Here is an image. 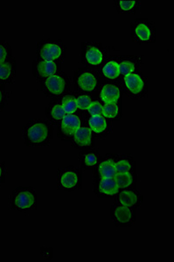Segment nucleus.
<instances>
[{"mask_svg": "<svg viewBox=\"0 0 174 262\" xmlns=\"http://www.w3.org/2000/svg\"><path fill=\"white\" fill-rule=\"evenodd\" d=\"M81 182V174L74 167L64 168L58 173V185L59 187L71 191L76 189Z\"/></svg>", "mask_w": 174, "mask_h": 262, "instance_id": "obj_9", "label": "nucleus"}, {"mask_svg": "<svg viewBox=\"0 0 174 262\" xmlns=\"http://www.w3.org/2000/svg\"><path fill=\"white\" fill-rule=\"evenodd\" d=\"M117 9L121 13H132L140 8L141 3L138 1H117Z\"/></svg>", "mask_w": 174, "mask_h": 262, "instance_id": "obj_25", "label": "nucleus"}, {"mask_svg": "<svg viewBox=\"0 0 174 262\" xmlns=\"http://www.w3.org/2000/svg\"><path fill=\"white\" fill-rule=\"evenodd\" d=\"M99 89V97L103 103H116L119 101L121 90L117 84L107 82L102 84Z\"/></svg>", "mask_w": 174, "mask_h": 262, "instance_id": "obj_13", "label": "nucleus"}, {"mask_svg": "<svg viewBox=\"0 0 174 262\" xmlns=\"http://www.w3.org/2000/svg\"><path fill=\"white\" fill-rule=\"evenodd\" d=\"M70 80L66 73L58 71L41 81V91L46 96L59 97L68 92Z\"/></svg>", "mask_w": 174, "mask_h": 262, "instance_id": "obj_4", "label": "nucleus"}, {"mask_svg": "<svg viewBox=\"0 0 174 262\" xmlns=\"http://www.w3.org/2000/svg\"><path fill=\"white\" fill-rule=\"evenodd\" d=\"M111 217L117 227H130L135 221V211L127 206L116 204L111 210Z\"/></svg>", "mask_w": 174, "mask_h": 262, "instance_id": "obj_10", "label": "nucleus"}, {"mask_svg": "<svg viewBox=\"0 0 174 262\" xmlns=\"http://www.w3.org/2000/svg\"><path fill=\"white\" fill-rule=\"evenodd\" d=\"M81 116L77 114H67L60 123V131L66 137H70L81 127Z\"/></svg>", "mask_w": 174, "mask_h": 262, "instance_id": "obj_16", "label": "nucleus"}, {"mask_svg": "<svg viewBox=\"0 0 174 262\" xmlns=\"http://www.w3.org/2000/svg\"><path fill=\"white\" fill-rule=\"evenodd\" d=\"M53 137V126L46 120H30L23 128L22 139L27 146H48Z\"/></svg>", "mask_w": 174, "mask_h": 262, "instance_id": "obj_1", "label": "nucleus"}, {"mask_svg": "<svg viewBox=\"0 0 174 262\" xmlns=\"http://www.w3.org/2000/svg\"><path fill=\"white\" fill-rule=\"evenodd\" d=\"M82 164L86 169H91L99 162V154L96 150H87L81 155Z\"/></svg>", "mask_w": 174, "mask_h": 262, "instance_id": "obj_24", "label": "nucleus"}, {"mask_svg": "<svg viewBox=\"0 0 174 262\" xmlns=\"http://www.w3.org/2000/svg\"><path fill=\"white\" fill-rule=\"evenodd\" d=\"M102 81V75L96 69H79L74 74V86L79 92H94L101 86Z\"/></svg>", "mask_w": 174, "mask_h": 262, "instance_id": "obj_2", "label": "nucleus"}, {"mask_svg": "<svg viewBox=\"0 0 174 262\" xmlns=\"http://www.w3.org/2000/svg\"><path fill=\"white\" fill-rule=\"evenodd\" d=\"M46 115L48 116L50 122L60 124L61 120L63 119L64 116H66L67 114L64 111L60 100L54 99L47 108Z\"/></svg>", "mask_w": 174, "mask_h": 262, "instance_id": "obj_18", "label": "nucleus"}, {"mask_svg": "<svg viewBox=\"0 0 174 262\" xmlns=\"http://www.w3.org/2000/svg\"><path fill=\"white\" fill-rule=\"evenodd\" d=\"M65 53V45L60 40L47 39L39 42L37 47V57L40 60L62 62Z\"/></svg>", "mask_w": 174, "mask_h": 262, "instance_id": "obj_6", "label": "nucleus"}, {"mask_svg": "<svg viewBox=\"0 0 174 262\" xmlns=\"http://www.w3.org/2000/svg\"><path fill=\"white\" fill-rule=\"evenodd\" d=\"M98 173L100 178H114L117 174V170L115 166V159L108 158L98 165Z\"/></svg>", "mask_w": 174, "mask_h": 262, "instance_id": "obj_22", "label": "nucleus"}, {"mask_svg": "<svg viewBox=\"0 0 174 262\" xmlns=\"http://www.w3.org/2000/svg\"><path fill=\"white\" fill-rule=\"evenodd\" d=\"M37 202L36 191L31 187H17L10 198L12 208L20 212H28L36 209Z\"/></svg>", "mask_w": 174, "mask_h": 262, "instance_id": "obj_3", "label": "nucleus"}, {"mask_svg": "<svg viewBox=\"0 0 174 262\" xmlns=\"http://www.w3.org/2000/svg\"><path fill=\"white\" fill-rule=\"evenodd\" d=\"M97 188L99 193L106 196H114L119 191L114 178H100Z\"/></svg>", "mask_w": 174, "mask_h": 262, "instance_id": "obj_19", "label": "nucleus"}, {"mask_svg": "<svg viewBox=\"0 0 174 262\" xmlns=\"http://www.w3.org/2000/svg\"><path fill=\"white\" fill-rule=\"evenodd\" d=\"M59 69L60 65L58 62L37 59L33 62V75L37 80L43 81L46 78L49 77L50 75H54L56 72L59 71Z\"/></svg>", "mask_w": 174, "mask_h": 262, "instance_id": "obj_11", "label": "nucleus"}, {"mask_svg": "<svg viewBox=\"0 0 174 262\" xmlns=\"http://www.w3.org/2000/svg\"><path fill=\"white\" fill-rule=\"evenodd\" d=\"M115 166H116L117 173L130 172L133 170L134 164L132 159H129L126 157H122V158H117V160H115Z\"/></svg>", "mask_w": 174, "mask_h": 262, "instance_id": "obj_28", "label": "nucleus"}, {"mask_svg": "<svg viewBox=\"0 0 174 262\" xmlns=\"http://www.w3.org/2000/svg\"><path fill=\"white\" fill-rule=\"evenodd\" d=\"M89 128L96 134H104L108 130L110 122L102 116H91L88 120Z\"/></svg>", "mask_w": 174, "mask_h": 262, "instance_id": "obj_21", "label": "nucleus"}, {"mask_svg": "<svg viewBox=\"0 0 174 262\" xmlns=\"http://www.w3.org/2000/svg\"><path fill=\"white\" fill-rule=\"evenodd\" d=\"M17 75V61L13 57L5 62L0 63V83L13 84Z\"/></svg>", "mask_w": 174, "mask_h": 262, "instance_id": "obj_15", "label": "nucleus"}, {"mask_svg": "<svg viewBox=\"0 0 174 262\" xmlns=\"http://www.w3.org/2000/svg\"><path fill=\"white\" fill-rule=\"evenodd\" d=\"M6 175H7V168L6 164L2 159H0V186L5 183Z\"/></svg>", "mask_w": 174, "mask_h": 262, "instance_id": "obj_33", "label": "nucleus"}, {"mask_svg": "<svg viewBox=\"0 0 174 262\" xmlns=\"http://www.w3.org/2000/svg\"><path fill=\"white\" fill-rule=\"evenodd\" d=\"M106 48L101 43H84L82 48V62L90 69H96L105 61Z\"/></svg>", "mask_w": 174, "mask_h": 262, "instance_id": "obj_7", "label": "nucleus"}, {"mask_svg": "<svg viewBox=\"0 0 174 262\" xmlns=\"http://www.w3.org/2000/svg\"><path fill=\"white\" fill-rule=\"evenodd\" d=\"M61 105L66 114H74L77 111L76 97L75 95H65L60 100Z\"/></svg>", "mask_w": 174, "mask_h": 262, "instance_id": "obj_27", "label": "nucleus"}, {"mask_svg": "<svg viewBox=\"0 0 174 262\" xmlns=\"http://www.w3.org/2000/svg\"><path fill=\"white\" fill-rule=\"evenodd\" d=\"M8 92L6 90V86L2 83H0V111H2L6 105L8 104Z\"/></svg>", "mask_w": 174, "mask_h": 262, "instance_id": "obj_32", "label": "nucleus"}, {"mask_svg": "<svg viewBox=\"0 0 174 262\" xmlns=\"http://www.w3.org/2000/svg\"><path fill=\"white\" fill-rule=\"evenodd\" d=\"M120 114V106L116 103H108L102 106V116L108 119L117 120L119 117Z\"/></svg>", "mask_w": 174, "mask_h": 262, "instance_id": "obj_26", "label": "nucleus"}, {"mask_svg": "<svg viewBox=\"0 0 174 262\" xmlns=\"http://www.w3.org/2000/svg\"><path fill=\"white\" fill-rule=\"evenodd\" d=\"M102 77L108 80H116L121 75L120 68L114 58H111L103 63L101 68Z\"/></svg>", "mask_w": 174, "mask_h": 262, "instance_id": "obj_20", "label": "nucleus"}, {"mask_svg": "<svg viewBox=\"0 0 174 262\" xmlns=\"http://www.w3.org/2000/svg\"><path fill=\"white\" fill-rule=\"evenodd\" d=\"M142 201L143 198L138 191L127 188L126 190L120 191L117 195L116 203L133 209L140 206Z\"/></svg>", "mask_w": 174, "mask_h": 262, "instance_id": "obj_12", "label": "nucleus"}, {"mask_svg": "<svg viewBox=\"0 0 174 262\" xmlns=\"http://www.w3.org/2000/svg\"><path fill=\"white\" fill-rule=\"evenodd\" d=\"M115 180L117 182V185L119 189H127L130 187L134 182L135 179L132 172H119L117 173L114 177Z\"/></svg>", "mask_w": 174, "mask_h": 262, "instance_id": "obj_23", "label": "nucleus"}, {"mask_svg": "<svg viewBox=\"0 0 174 262\" xmlns=\"http://www.w3.org/2000/svg\"><path fill=\"white\" fill-rule=\"evenodd\" d=\"M76 97V105H77V110L80 111H87L88 107L91 103V96L88 95L86 93H81L78 94V96H75Z\"/></svg>", "mask_w": 174, "mask_h": 262, "instance_id": "obj_30", "label": "nucleus"}, {"mask_svg": "<svg viewBox=\"0 0 174 262\" xmlns=\"http://www.w3.org/2000/svg\"><path fill=\"white\" fill-rule=\"evenodd\" d=\"M12 49L7 42L0 40V63L13 58Z\"/></svg>", "mask_w": 174, "mask_h": 262, "instance_id": "obj_29", "label": "nucleus"}, {"mask_svg": "<svg viewBox=\"0 0 174 262\" xmlns=\"http://www.w3.org/2000/svg\"><path fill=\"white\" fill-rule=\"evenodd\" d=\"M87 111L90 116H102V105L98 101H91Z\"/></svg>", "mask_w": 174, "mask_h": 262, "instance_id": "obj_31", "label": "nucleus"}, {"mask_svg": "<svg viewBox=\"0 0 174 262\" xmlns=\"http://www.w3.org/2000/svg\"><path fill=\"white\" fill-rule=\"evenodd\" d=\"M70 139L75 145L80 148H87L92 144V131L89 127H81L70 136Z\"/></svg>", "mask_w": 174, "mask_h": 262, "instance_id": "obj_17", "label": "nucleus"}, {"mask_svg": "<svg viewBox=\"0 0 174 262\" xmlns=\"http://www.w3.org/2000/svg\"><path fill=\"white\" fill-rule=\"evenodd\" d=\"M132 38L140 43L154 41L156 36L155 24L145 18L136 19L132 24Z\"/></svg>", "mask_w": 174, "mask_h": 262, "instance_id": "obj_8", "label": "nucleus"}, {"mask_svg": "<svg viewBox=\"0 0 174 262\" xmlns=\"http://www.w3.org/2000/svg\"><path fill=\"white\" fill-rule=\"evenodd\" d=\"M124 90L129 97L138 99L145 97L148 92V81L146 76L141 72H135L123 78Z\"/></svg>", "mask_w": 174, "mask_h": 262, "instance_id": "obj_5", "label": "nucleus"}, {"mask_svg": "<svg viewBox=\"0 0 174 262\" xmlns=\"http://www.w3.org/2000/svg\"><path fill=\"white\" fill-rule=\"evenodd\" d=\"M120 68L121 75H127L138 72L141 65V58L138 56L113 57Z\"/></svg>", "mask_w": 174, "mask_h": 262, "instance_id": "obj_14", "label": "nucleus"}]
</instances>
